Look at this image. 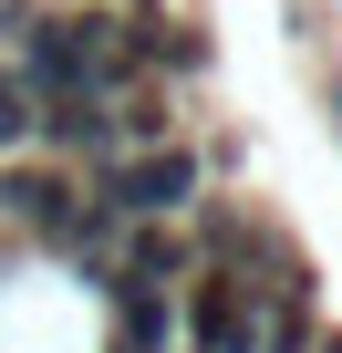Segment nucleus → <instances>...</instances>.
Returning a JSON list of instances; mask_svg holds the SVG:
<instances>
[{
    "label": "nucleus",
    "instance_id": "obj_1",
    "mask_svg": "<svg viewBox=\"0 0 342 353\" xmlns=\"http://www.w3.org/2000/svg\"><path fill=\"white\" fill-rule=\"evenodd\" d=\"M187 198H197V156L187 145H145V156H125L104 176V208L114 219H177Z\"/></svg>",
    "mask_w": 342,
    "mask_h": 353
},
{
    "label": "nucleus",
    "instance_id": "obj_2",
    "mask_svg": "<svg viewBox=\"0 0 342 353\" xmlns=\"http://www.w3.org/2000/svg\"><path fill=\"white\" fill-rule=\"evenodd\" d=\"M114 291V353H166V332H177V312H166L156 281H104Z\"/></svg>",
    "mask_w": 342,
    "mask_h": 353
},
{
    "label": "nucleus",
    "instance_id": "obj_3",
    "mask_svg": "<svg viewBox=\"0 0 342 353\" xmlns=\"http://www.w3.org/2000/svg\"><path fill=\"white\" fill-rule=\"evenodd\" d=\"M197 343H208V353H249V343H259L239 281H197Z\"/></svg>",
    "mask_w": 342,
    "mask_h": 353
},
{
    "label": "nucleus",
    "instance_id": "obj_4",
    "mask_svg": "<svg viewBox=\"0 0 342 353\" xmlns=\"http://www.w3.org/2000/svg\"><path fill=\"white\" fill-rule=\"evenodd\" d=\"M32 135H42V94H32L21 63H11V73H0V145H32Z\"/></svg>",
    "mask_w": 342,
    "mask_h": 353
},
{
    "label": "nucleus",
    "instance_id": "obj_5",
    "mask_svg": "<svg viewBox=\"0 0 342 353\" xmlns=\"http://www.w3.org/2000/svg\"><path fill=\"white\" fill-rule=\"evenodd\" d=\"M321 353H342V343H321Z\"/></svg>",
    "mask_w": 342,
    "mask_h": 353
}]
</instances>
